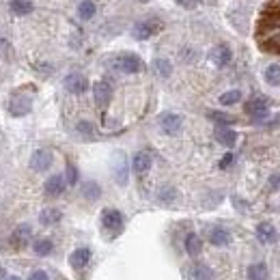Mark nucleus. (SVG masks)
<instances>
[{
  "label": "nucleus",
  "instance_id": "a878e982",
  "mask_svg": "<svg viewBox=\"0 0 280 280\" xmlns=\"http://www.w3.org/2000/svg\"><path fill=\"white\" fill-rule=\"evenodd\" d=\"M239 99H242V91L239 89L226 91V93L220 95V103H222V106H233V103H237Z\"/></svg>",
  "mask_w": 280,
  "mask_h": 280
},
{
  "label": "nucleus",
  "instance_id": "4c0bfd02",
  "mask_svg": "<svg viewBox=\"0 0 280 280\" xmlns=\"http://www.w3.org/2000/svg\"><path fill=\"white\" fill-rule=\"evenodd\" d=\"M233 160H235V158H233V153H226L222 158V162H220V168H229L233 164Z\"/></svg>",
  "mask_w": 280,
  "mask_h": 280
},
{
  "label": "nucleus",
  "instance_id": "5701e85b",
  "mask_svg": "<svg viewBox=\"0 0 280 280\" xmlns=\"http://www.w3.org/2000/svg\"><path fill=\"white\" fill-rule=\"evenodd\" d=\"M61 218H63V213L58 209H43L41 216H39V222L45 224V226H50V224H56Z\"/></svg>",
  "mask_w": 280,
  "mask_h": 280
},
{
  "label": "nucleus",
  "instance_id": "7c9ffc66",
  "mask_svg": "<svg viewBox=\"0 0 280 280\" xmlns=\"http://www.w3.org/2000/svg\"><path fill=\"white\" fill-rule=\"evenodd\" d=\"M209 119L220 123V127H226V125H231V123H235V119H233L231 114H224V112H209Z\"/></svg>",
  "mask_w": 280,
  "mask_h": 280
},
{
  "label": "nucleus",
  "instance_id": "c756f323",
  "mask_svg": "<svg viewBox=\"0 0 280 280\" xmlns=\"http://www.w3.org/2000/svg\"><path fill=\"white\" fill-rule=\"evenodd\" d=\"M153 67H155V71L162 76V78H168L171 76V71H173V65L166 61V58H158V61L153 63Z\"/></svg>",
  "mask_w": 280,
  "mask_h": 280
},
{
  "label": "nucleus",
  "instance_id": "f257e3e1",
  "mask_svg": "<svg viewBox=\"0 0 280 280\" xmlns=\"http://www.w3.org/2000/svg\"><path fill=\"white\" fill-rule=\"evenodd\" d=\"M101 224H103V229L106 231L116 235V233H121V229H123V213L116 211V209H103Z\"/></svg>",
  "mask_w": 280,
  "mask_h": 280
},
{
  "label": "nucleus",
  "instance_id": "393cba45",
  "mask_svg": "<svg viewBox=\"0 0 280 280\" xmlns=\"http://www.w3.org/2000/svg\"><path fill=\"white\" fill-rule=\"evenodd\" d=\"M95 15V2L93 0H82L80 6H78V17L80 19H91Z\"/></svg>",
  "mask_w": 280,
  "mask_h": 280
},
{
  "label": "nucleus",
  "instance_id": "37998d69",
  "mask_svg": "<svg viewBox=\"0 0 280 280\" xmlns=\"http://www.w3.org/2000/svg\"><path fill=\"white\" fill-rule=\"evenodd\" d=\"M142 2H147V0H142Z\"/></svg>",
  "mask_w": 280,
  "mask_h": 280
},
{
  "label": "nucleus",
  "instance_id": "f03ea898",
  "mask_svg": "<svg viewBox=\"0 0 280 280\" xmlns=\"http://www.w3.org/2000/svg\"><path fill=\"white\" fill-rule=\"evenodd\" d=\"M116 69L123 74H138L142 69V61L136 54H123L116 58Z\"/></svg>",
  "mask_w": 280,
  "mask_h": 280
},
{
  "label": "nucleus",
  "instance_id": "dca6fc26",
  "mask_svg": "<svg viewBox=\"0 0 280 280\" xmlns=\"http://www.w3.org/2000/svg\"><path fill=\"white\" fill-rule=\"evenodd\" d=\"M216 140L220 142V145H224V147H235V142H237V134L233 132V129H229V127H218V132H216Z\"/></svg>",
  "mask_w": 280,
  "mask_h": 280
},
{
  "label": "nucleus",
  "instance_id": "a211bd4d",
  "mask_svg": "<svg viewBox=\"0 0 280 280\" xmlns=\"http://www.w3.org/2000/svg\"><path fill=\"white\" fill-rule=\"evenodd\" d=\"M270 278V272H268V265L263 263H252L248 268V280H268Z\"/></svg>",
  "mask_w": 280,
  "mask_h": 280
},
{
  "label": "nucleus",
  "instance_id": "1a4fd4ad",
  "mask_svg": "<svg viewBox=\"0 0 280 280\" xmlns=\"http://www.w3.org/2000/svg\"><path fill=\"white\" fill-rule=\"evenodd\" d=\"M246 114H250L252 119H265L268 116V101L263 97H255L246 103Z\"/></svg>",
  "mask_w": 280,
  "mask_h": 280
},
{
  "label": "nucleus",
  "instance_id": "7ed1b4c3",
  "mask_svg": "<svg viewBox=\"0 0 280 280\" xmlns=\"http://www.w3.org/2000/svg\"><path fill=\"white\" fill-rule=\"evenodd\" d=\"M93 97H95V103L99 108H106L108 103H110V99H112V87H110L108 82H103V80H99V82H95L93 84Z\"/></svg>",
  "mask_w": 280,
  "mask_h": 280
},
{
  "label": "nucleus",
  "instance_id": "2f4dec72",
  "mask_svg": "<svg viewBox=\"0 0 280 280\" xmlns=\"http://www.w3.org/2000/svg\"><path fill=\"white\" fill-rule=\"evenodd\" d=\"M175 196H177V192H175V187H162L160 194H158V198L162 200V203H171V200H175Z\"/></svg>",
  "mask_w": 280,
  "mask_h": 280
},
{
  "label": "nucleus",
  "instance_id": "79ce46f5",
  "mask_svg": "<svg viewBox=\"0 0 280 280\" xmlns=\"http://www.w3.org/2000/svg\"><path fill=\"white\" fill-rule=\"evenodd\" d=\"M6 280H22V278H17V276H6Z\"/></svg>",
  "mask_w": 280,
  "mask_h": 280
},
{
  "label": "nucleus",
  "instance_id": "c85d7f7f",
  "mask_svg": "<svg viewBox=\"0 0 280 280\" xmlns=\"http://www.w3.org/2000/svg\"><path fill=\"white\" fill-rule=\"evenodd\" d=\"M194 280H213V270L209 265H196L194 268Z\"/></svg>",
  "mask_w": 280,
  "mask_h": 280
},
{
  "label": "nucleus",
  "instance_id": "2eb2a0df",
  "mask_svg": "<svg viewBox=\"0 0 280 280\" xmlns=\"http://www.w3.org/2000/svg\"><path fill=\"white\" fill-rule=\"evenodd\" d=\"M209 242L213 246H229L231 244V233L222 229V226H216V229L209 231Z\"/></svg>",
  "mask_w": 280,
  "mask_h": 280
},
{
  "label": "nucleus",
  "instance_id": "423d86ee",
  "mask_svg": "<svg viewBox=\"0 0 280 280\" xmlns=\"http://www.w3.org/2000/svg\"><path fill=\"white\" fill-rule=\"evenodd\" d=\"M52 166V153L48 151V149H39V151L32 153L30 158V168L37 173H43L48 171V168Z\"/></svg>",
  "mask_w": 280,
  "mask_h": 280
},
{
  "label": "nucleus",
  "instance_id": "58836bf2",
  "mask_svg": "<svg viewBox=\"0 0 280 280\" xmlns=\"http://www.w3.org/2000/svg\"><path fill=\"white\" fill-rule=\"evenodd\" d=\"M177 4L186 6V9H194V6L198 4V0H177Z\"/></svg>",
  "mask_w": 280,
  "mask_h": 280
},
{
  "label": "nucleus",
  "instance_id": "f8f14e48",
  "mask_svg": "<svg viewBox=\"0 0 280 280\" xmlns=\"http://www.w3.org/2000/svg\"><path fill=\"white\" fill-rule=\"evenodd\" d=\"M231 50H229V45H216V48L211 50V61L218 65V67H226V65L231 63Z\"/></svg>",
  "mask_w": 280,
  "mask_h": 280
},
{
  "label": "nucleus",
  "instance_id": "9b49d317",
  "mask_svg": "<svg viewBox=\"0 0 280 280\" xmlns=\"http://www.w3.org/2000/svg\"><path fill=\"white\" fill-rule=\"evenodd\" d=\"M32 235V229L28 224H19L15 231H13V235H11V244L15 246V248H24L26 244H28V239Z\"/></svg>",
  "mask_w": 280,
  "mask_h": 280
},
{
  "label": "nucleus",
  "instance_id": "39448f33",
  "mask_svg": "<svg viewBox=\"0 0 280 280\" xmlns=\"http://www.w3.org/2000/svg\"><path fill=\"white\" fill-rule=\"evenodd\" d=\"M181 123H184V121H181V116L179 114H173V112H166V114L160 116V127H162V132L168 134V136L179 134Z\"/></svg>",
  "mask_w": 280,
  "mask_h": 280
},
{
  "label": "nucleus",
  "instance_id": "a19ab883",
  "mask_svg": "<svg viewBox=\"0 0 280 280\" xmlns=\"http://www.w3.org/2000/svg\"><path fill=\"white\" fill-rule=\"evenodd\" d=\"M0 280H6V276H4V268L0 265Z\"/></svg>",
  "mask_w": 280,
  "mask_h": 280
},
{
  "label": "nucleus",
  "instance_id": "9d476101",
  "mask_svg": "<svg viewBox=\"0 0 280 280\" xmlns=\"http://www.w3.org/2000/svg\"><path fill=\"white\" fill-rule=\"evenodd\" d=\"M257 237L261 239L263 244H276L278 242V231L274 229V224L261 222V224L257 226Z\"/></svg>",
  "mask_w": 280,
  "mask_h": 280
},
{
  "label": "nucleus",
  "instance_id": "bb28decb",
  "mask_svg": "<svg viewBox=\"0 0 280 280\" xmlns=\"http://www.w3.org/2000/svg\"><path fill=\"white\" fill-rule=\"evenodd\" d=\"M32 250H35V255L45 257V255H50V252L54 250V244H52L50 239H37L35 246H32Z\"/></svg>",
  "mask_w": 280,
  "mask_h": 280
},
{
  "label": "nucleus",
  "instance_id": "412c9836",
  "mask_svg": "<svg viewBox=\"0 0 280 280\" xmlns=\"http://www.w3.org/2000/svg\"><path fill=\"white\" fill-rule=\"evenodd\" d=\"M82 196L87 200H97L101 196V187L99 184H95V181H87V184L82 186Z\"/></svg>",
  "mask_w": 280,
  "mask_h": 280
},
{
  "label": "nucleus",
  "instance_id": "e433bc0d",
  "mask_svg": "<svg viewBox=\"0 0 280 280\" xmlns=\"http://www.w3.org/2000/svg\"><path fill=\"white\" fill-rule=\"evenodd\" d=\"M28 280H50V278H48V274H45L43 270H37V272H32Z\"/></svg>",
  "mask_w": 280,
  "mask_h": 280
},
{
  "label": "nucleus",
  "instance_id": "ddd939ff",
  "mask_svg": "<svg viewBox=\"0 0 280 280\" xmlns=\"http://www.w3.org/2000/svg\"><path fill=\"white\" fill-rule=\"evenodd\" d=\"M132 168H134L136 175L147 173L149 168H151V155H149L147 151H138L134 155V160H132Z\"/></svg>",
  "mask_w": 280,
  "mask_h": 280
},
{
  "label": "nucleus",
  "instance_id": "4be33fe9",
  "mask_svg": "<svg viewBox=\"0 0 280 280\" xmlns=\"http://www.w3.org/2000/svg\"><path fill=\"white\" fill-rule=\"evenodd\" d=\"M261 26L263 28H280V9L265 13L261 19Z\"/></svg>",
  "mask_w": 280,
  "mask_h": 280
},
{
  "label": "nucleus",
  "instance_id": "b1692460",
  "mask_svg": "<svg viewBox=\"0 0 280 280\" xmlns=\"http://www.w3.org/2000/svg\"><path fill=\"white\" fill-rule=\"evenodd\" d=\"M114 177L121 186L127 184V164H125V158H123V155H119V162L114 164Z\"/></svg>",
  "mask_w": 280,
  "mask_h": 280
},
{
  "label": "nucleus",
  "instance_id": "f704fd0d",
  "mask_svg": "<svg viewBox=\"0 0 280 280\" xmlns=\"http://www.w3.org/2000/svg\"><path fill=\"white\" fill-rule=\"evenodd\" d=\"M78 132L84 134V136H91V134H93V125L87 123V121H80V123H78Z\"/></svg>",
  "mask_w": 280,
  "mask_h": 280
},
{
  "label": "nucleus",
  "instance_id": "72a5a7b5",
  "mask_svg": "<svg viewBox=\"0 0 280 280\" xmlns=\"http://www.w3.org/2000/svg\"><path fill=\"white\" fill-rule=\"evenodd\" d=\"M265 48H268V50H274V52H280V35L270 37L268 43H265Z\"/></svg>",
  "mask_w": 280,
  "mask_h": 280
},
{
  "label": "nucleus",
  "instance_id": "cd10ccee",
  "mask_svg": "<svg viewBox=\"0 0 280 280\" xmlns=\"http://www.w3.org/2000/svg\"><path fill=\"white\" fill-rule=\"evenodd\" d=\"M11 11L17 13V15H26V13L32 11V4L26 2V0H11Z\"/></svg>",
  "mask_w": 280,
  "mask_h": 280
},
{
  "label": "nucleus",
  "instance_id": "ea45409f",
  "mask_svg": "<svg viewBox=\"0 0 280 280\" xmlns=\"http://www.w3.org/2000/svg\"><path fill=\"white\" fill-rule=\"evenodd\" d=\"M270 184L274 186V187H280V177H272V179H270Z\"/></svg>",
  "mask_w": 280,
  "mask_h": 280
},
{
  "label": "nucleus",
  "instance_id": "6ab92c4d",
  "mask_svg": "<svg viewBox=\"0 0 280 280\" xmlns=\"http://www.w3.org/2000/svg\"><path fill=\"white\" fill-rule=\"evenodd\" d=\"M186 250H187V255H192V257L200 255V250H203V242H200V237L196 235V233H190V235L186 237Z\"/></svg>",
  "mask_w": 280,
  "mask_h": 280
},
{
  "label": "nucleus",
  "instance_id": "4468645a",
  "mask_svg": "<svg viewBox=\"0 0 280 280\" xmlns=\"http://www.w3.org/2000/svg\"><path fill=\"white\" fill-rule=\"evenodd\" d=\"M89 261H91V250L89 248H78V250L71 252V257H69L71 268H76V270H82Z\"/></svg>",
  "mask_w": 280,
  "mask_h": 280
},
{
  "label": "nucleus",
  "instance_id": "aec40b11",
  "mask_svg": "<svg viewBox=\"0 0 280 280\" xmlns=\"http://www.w3.org/2000/svg\"><path fill=\"white\" fill-rule=\"evenodd\" d=\"M263 78H265V82L268 84H272V87H278L280 84V65H276V63L268 65L265 71H263Z\"/></svg>",
  "mask_w": 280,
  "mask_h": 280
},
{
  "label": "nucleus",
  "instance_id": "0eeeda50",
  "mask_svg": "<svg viewBox=\"0 0 280 280\" xmlns=\"http://www.w3.org/2000/svg\"><path fill=\"white\" fill-rule=\"evenodd\" d=\"M87 87H89V82L82 74H69L67 78H65V89L74 95H82L84 91H87Z\"/></svg>",
  "mask_w": 280,
  "mask_h": 280
},
{
  "label": "nucleus",
  "instance_id": "20e7f679",
  "mask_svg": "<svg viewBox=\"0 0 280 280\" xmlns=\"http://www.w3.org/2000/svg\"><path fill=\"white\" fill-rule=\"evenodd\" d=\"M158 30H160V22H155V19H145V22H138L134 26L132 35L138 39V41H145V39L155 35Z\"/></svg>",
  "mask_w": 280,
  "mask_h": 280
},
{
  "label": "nucleus",
  "instance_id": "c9c22d12",
  "mask_svg": "<svg viewBox=\"0 0 280 280\" xmlns=\"http://www.w3.org/2000/svg\"><path fill=\"white\" fill-rule=\"evenodd\" d=\"M9 54H11L9 41H4V39H0V58H9Z\"/></svg>",
  "mask_w": 280,
  "mask_h": 280
},
{
  "label": "nucleus",
  "instance_id": "473e14b6",
  "mask_svg": "<svg viewBox=\"0 0 280 280\" xmlns=\"http://www.w3.org/2000/svg\"><path fill=\"white\" fill-rule=\"evenodd\" d=\"M65 181H67L69 186H76L78 184V171L74 164H67V173H65Z\"/></svg>",
  "mask_w": 280,
  "mask_h": 280
},
{
  "label": "nucleus",
  "instance_id": "6e6552de",
  "mask_svg": "<svg viewBox=\"0 0 280 280\" xmlns=\"http://www.w3.org/2000/svg\"><path fill=\"white\" fill-rule=\"evenodd\" d=\"M65 187H67V181H65L63 175H52V177L43 184V190L48 196H61L65 192Z\"/></svg>",
  "mask_w": 280,
  "mask_h": 280
},
{
  "label": "nucleus",
  "instance_id": "f3484780",
  "mask_svg": "<svg viewBox=\"0 0 280 280\" xmlns=\"http://www.w3.org/2000/svg\"><path fill=\"white\" fill-rule=\"evenodd\" d=\"M9 110H11V114H15V116H24L30 110V99L28 97H15V99L9 103Z\"/></svg>",
  "mask_w": 280,
  "mask_h": 280
}]
</instances>
